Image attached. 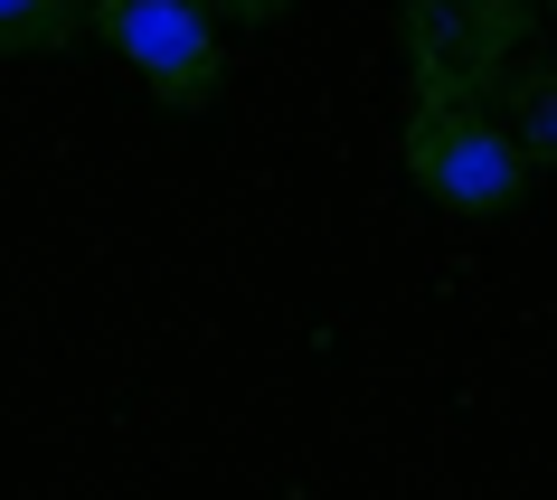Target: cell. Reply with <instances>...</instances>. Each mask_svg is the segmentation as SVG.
Returning <instances> with one entry per match:
<instances>
[{"instance_id": "1", "label": "cell", "mask_w": 557, "mask_h": 500, "mask_svg": "<svg viewBox=\"0 0 557 500\" xmlns=\"http://www.w3.org/2000/svg\"><path fill=\"white\" fill-rule=\"evenodd\" d=\"M539 0H407L397 38L416 66V104H482L510 58H529Z\"/></svg>"}, {"instance_id": "2", "label": "cell", "mask_w": 557, "mask_h": 500, "mask_svg": "<svg viewBox=\"0 0 557 500\" xmlns=\"http://www.w3.org/2000/svg\"><path fill=\"white\" fill-rule=\"evenodd\" d=\"M86 29L143 76L171 114H199L227 86L218 58V0H86Z\"/></svg>"}, {"instance_id": "3", "label": "cell", "mask_w": 557, "mask_h": 500, "mask_svg": "<svg viewBox=\"0 0 557 500\" xmlns=\"http://www.w3.org/2000/svg\"><path fill=\"white\" fill-rule=\"evenodd\" d=\"M407 179L435 208L500 217V208H520L529 161L500 142V123L482 114V104H416V114H407Z\"/></svg>"}, {"instance_id": "4", "label": "cell", "mask_w": 557, "mask_h": 500, "mask_svg": "<svg viewBox=\"0 0 557 500\" xmlns=\"http://www.w3.org/2000/svg\"><path fill=\"white\" fill-rule=\"evenodd\" d=\"M482 114L500 123V142L520 151L529 171H557V66L510 58V66L492 76V95H482Z\"/></svg>"}, {"instance_id": "5", "label": "cell", "mask_w": 557, "mask_h": 500, "mask_svg": "<svg viewBox=\"0 0 557 500\" xmlns=\"http://www.w3.org/2000/svg\"><path fill=\"white\" fill-rule=\"evenodd\" d=\"M86 38V0H0V58H66Z\"/></svg>"}, {"instance_id": "6", "label": "cell", "mask_w": 557, "mask_h": 500, "mask_svg": "<svg viewBox=\"0 0 557 500\" xmlns=\"http://www.w3.org/2000/svg\"><path fill=\"white\" fill-rule=\"evenodd\" d=\"M274 10H294V0H218V20H246V29H256V20H274Z\"/></svg>"}, {"instance_id": "7", "label": "cell", "mask_w": 557, "mask_h": 500, "mask_svg": "<svg viewBox=\"0 0 557 500\" xmlns=\"http://www.w3.org/2000/svg\"><path fill=\"white\" fill-rule=\"evenodd\" d=\"M548 10H557V0H548Z\"/></svg>"}]
</instances>
